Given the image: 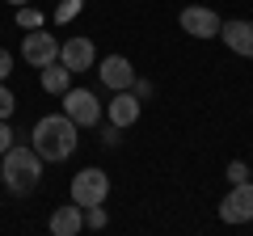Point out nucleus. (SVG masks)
<instances>
[{"mask_svg":"<svg viewBox=\"0 0 253 236\" xmlns=\"http://www.w3.org/2000/svg\"><path fill=\"white\" fill-rule=\"evenodd\" d=\"M63 114L72 118L76 127H97L106 110H101V101H97L93 89H68L63 93Z\"/></svg>","mask_w":253,"mask_h":236,"instance_id":"obj_4","label":"nucleus"},{"mask_svg":"<svg viewBox=\"0 0 253 236\" xmlns=\"http://www.w3.org/2000/svg\"><path fill=\"white\" fill-rule=\"evenodd\" d=\"M219 219L224 224H249L253 219V182H236L232 194L219 202Z\"/></svg>","mask_w":253,"mask_h":236,"instance_id":"obj_7","label":"nucleus"},{"mask_svg":"<svg viewBox=\"0 0 253 236\" xmlns=\"http://www.w3.org/2000/svg\"><path fill=\"white\" fill-rule=\"evenodd\" d=\"M21 59L30 68H46L51 59H59V38H51L46 30H26V38H21Z\"/></svg>","mask_w":253,"mask_h":236,"instance_id":"obj_6","label":"nucleus"},{"mask_svg":"<svg viewBox=\"0 0 253 236\" xmlns=\"http://www.w3.org/2000/svg\"><path fill=\"white\" fill-rule=\"evenodd\" d=\"M81 228H84V207H76V202L55 207V215H51V232L55 236H76Z\"/></svg>","mask_w":253,"mask_h":236,"instance_id":"obj_12","label":"nucleus"},{"mask_svg":"<svg viewBox=\"0 0 253 236\" xmlns=\"http://www.w3.org/2000/svg\"><path fill=\"white\" fill-rule=\"evenodd\" d=\"M106 224H110V215H106V207H101V202L84 207V228H89V232H101Z\"/></svg>","mask_w":253,"mask_h":236,"instance_id":"obj_14","label":"nucleus"},{"mask_svg":"<svg viewBox=\"0 0 253 236\" xmlns=\"http://www.w3.org/2000/svg\"><path fill=\"white\" fill-rule=\"evenodd\" d=\"M13 110H17V97H13L9 84L0 80V118H13Z\"/></svg>","mask_w":253,"mask_h":236,"instance_id":"obj_16","label":"nucleus"},{"mask_svg":"<svg viewBox=\"0 0 253 236\" xmlns=\"http://www.w3.org/2000/svg\"><path fill=\"white\" fill-rule=\"evenodd\" d=\"M17 26L21 30H42V13L30 9V4H21V9H17Z\"/></svg>","mask_w":253,"mask_h":236,"instance_id":"obj_15","label":"nucleus"},{"mask_svg":"<svg viewBox=\"0 0 253 236\" xmlns=\"http://www.w3.org/2000/svg\"><path fill=\"white\" fill-rule=\"evenodd\" d=\"M177 21L190 38H219V30H224V17L215 9H207V4H186L177 13Z\"/></svg>","mask_w":253,"mask_h":236,"instance_id":"obj_5","label":"nucleus"},{"mask_svg":"<svg viewBox=\"0 0 253 236\" xmlns=\"http://www.w3.org/2000/svg\"><path fill=\"white\" fill-rule=\"evenodd\" d=\"M97 51H93V38H68L59 42V64H68L72 72H89Z\"/></svg>","mask_w":253,"mask_h":236,"instance_id":"obj_10","label":"nucleus"},{"mask_svg":"<svg viewBox=\"0 0 253 236\" xmlns=\"http://www.w3.org/2000/svg\"><path fill=\"white\" fill-rule=\"evenodd\" d=\"M219 38L228 42V51L241 55V59H253V21H224Z\"/></svg>","mask_w":253,"mask_h":236,"instance_id":"obj_11","label":"nucleus"},{"mask_svg":"<svg viewBox=\"0 0 253 236\" xmlns=\"http://www.w3.org/2000/svg\"><path fill=\"white\" fill-rule=\"evenodd\" d=\"M38 72H42L38 80H42V89H46V93H59V97H63V93L72 89V68L59 64V59H51V64L38 68Z\"/></svg>","mask_w":253,"mask_h":236,"instance_id":"obj_13","label":"nucleus"},{"mask_svg":"<svg viewBox=\"0 0 253 236\" xmlns=\"http://www.w3.org/2000/svg\"><path fill=\"white\" fill-rule=\"evenodd\" d=\"M9 72H13V55L0 46V80H9Z\"/></svg>","mask_w":253,"mask_h":236,"instance_id":"obj_22","label":"nucleus"},{"mask_svg":"<svg viewBox=\"0 0 253 236\" xmlns=\"http://www.w3.org/2000/svg\"><path fill=\"white\" fill-rule=\"evenodd\" d=\"M97 76H101V84H106L110 93H123V89L135 84V68H131L126 55H106V59L97 64Z\"/></svg>","mask_w":253,"mask_h":236,"instance_id":"obj_8","label":"nucleus"},{"mask_svg":"<svg viewBox=\"0 0 253 236\" xmlns=\"http://www.w3.org/2000/svg\"><path fill=\"white\" fill-rule=\"evenodd\" d=\"M139 110H144V101H139L131 89H123V93H114V101L106 106V118L114 122V127H135Z\"/></svg>","mask_w":253,"mask_h":236,"instance_id":"obj_9","label":"nucleus"},{"mask_svg":"<svg viewBox=\"0 0 253 236\" xmlns=\"http://www.w3.org/2000/svg\"><path fill=\"white\" fill-rule=\"evenodd\" d=\"M118 135H123V127H114V122H106V127H101V144H106V148H114Z\"/></svg>","mask_w":253,"mask_h":236,"instance_id":"obj_20","label":"nucleus"},{"mask_svg":"<svg viewBox=\"0 0 253 236\" xmlns=\"http://www.w3.org/2000/svg\"><path fill=\"white\" fill-rule=\"evenodd\" d=\"M131 93H135L139 101H148V97H152V80H139V76H135V84H131Z\"/></svg>","mask_w":253,"mask_h":236,"instance_id":"obj_21","label":"nucleus"},{"mask_svg":"<svg viewBox=\"0 0 253 236\" xmlns=\"http://www.w3.org/2000/svg\"><path fill=\"white\" fill-rule=\"evenodd\" d=\"M76 122L68 114H46V118H38L34 122V135H30V144H34V152L42 156V160H51V164H59V160H68V156L76 152V144H81V139H76Z\"/></svg>","mask_w":253,"mask_h":236,"instance_id":"obj_1","label":"nucleus"},{"mask_svg":"<svg viewBox=\"0 0 253 236\" xmlns=\"http://www.w3.org/2000/svg\"><path fill=\"white\" fill-rule=\"evenodd\" d=\"M72 202L76 207H93V202H106V194H110V177H106V169H97V164H89V169H81L72 177Z\"/></svg>","mask_w":253,"mask_h":236,"instance_id":"obj_3","label":"nucleus"},{"mask_svg":"<svg viewBox=\"0 0 253 236\" xmlns=\"http://www.w3.org/2000/svg\"><path fill=\"white\" fill-rule=\"evenodd\" d=\"M0 182L9 194H34L42 182V156L34 152V144H13L0 156Z\"/></svg>","mask_w":253,"mask_h":236,"instance_id":"obj_2","label":"nucleus"},{"mask_svg":"<svg viewBox=\"0 0 253 236\" xmlns=\"http://www.w3.org/2000/svg\"><path fill=\"white\" fill-rule=\"evenodd\" d=\"M228 182H249V164H245V160H232V164H228Z\"/></svg>","mask_w":253,"mask_h":236,"instance_id":"obj_19","label":"nucleus"},{"mask_svg":"<svg viewBox=\"0 0 253 236\" xmlns=\"http://www.w3.org/2000/svg\"><path fill=\"white\" fill-rule=\"evenodd\" d=\"M13 144H17V135H13V127H9V118H0V156L9 152Z\"/></svg>","mask_w":253,"mask_h":236,"instance_id":"obj_18","label":"nucleus"},{"mask_svg":"<svg viewBox=\"0 0 253 236\" xmlns=\"http://www.w3.org/2000/svg\"><path fill=\"white\" fill-rule=\"evenodd\" d=\"M81 4H84V0H63L59 9H55V21H59V26H63V21H72L76 13H81Z\"/></svg>","mask_w":253,"mask_h":236,"instance_id":"obj_17","label":"nucleus"},{"mask_svg":"<svg viewBox=\"0 0 253 236\" xmlns=\"http://www.w3.org/2000/svg\"><path fill=\"white\" fill-rule=\"evenodd\" d=\"M4 4H17V9H21V4H30V0H4Z\"/></svg>","mask_w":253,"mask_h":236,"instance_id":"obj_23","label":"nucleus"}]
</instances>
